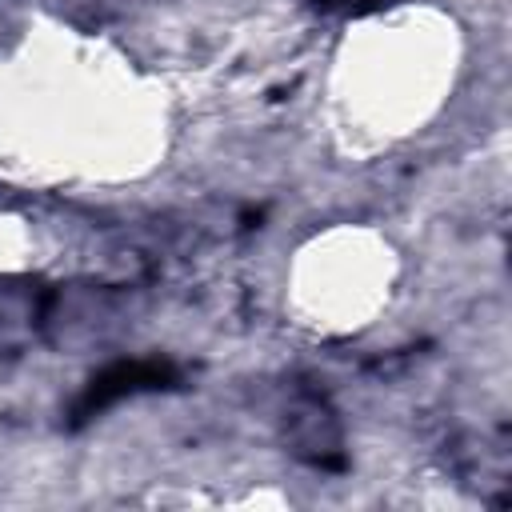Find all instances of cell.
Wrapping results in <instances>:
<instances>
[{"instance_id":"obj_1","label":"cell","mask_w":512,"mask_h":512,"mask_svg":"<svg viewBox=\"0 0 512 512\" xmlns=\"http://www.w3.org/2000/svg\"><path fill=\"white\" fill-rule=\"evenodd\" d=\"M176 380L172 364H160V360H120V364H108L100 376L88 380L84 396L76 400L72 416L76 424L92 420L100 408L124 400V396H136V392H152V388H168Z\"/></svg>"}]
</instances>
